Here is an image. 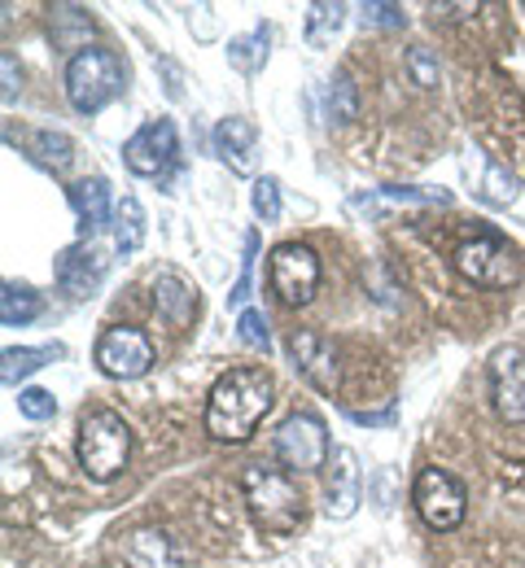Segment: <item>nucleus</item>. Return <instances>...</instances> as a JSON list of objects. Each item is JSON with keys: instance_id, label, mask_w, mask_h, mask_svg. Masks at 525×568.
<instances>
[{"instance_id": "nucleus-1", "label": "nucleus", "mask_w": 525, "mask_h": 568, "mask_svg": "<svg viewBox=\"0 0 525 568\" xmlns=\"http://www.w3.org/2000/svg\"><path fill=\"white\" fill-rule=\"evenodd\" d=\"M272 398H276V385L263 367H228L206 398V433L228 446L250 442L263 416L272 412Z\"/></svg>"}, {"instance_id": "nucleus-2", "label": "nucleus", "mask_w": 525, "mask_h": 568, "mask_svg": "<svg viewBox=\"0 0 525 568\" xmlns=\"http://www.w3.org/2000/svg\"><path fill=\"white\" fill-rule=\"evenodd\" d=\"M241 490H245V503H250V511H254V520H259L263 534L285 538V534H294L302 525V495L285 468L263 464V459L259 464H245Z\"/></svg>"}, {"instance_id": "nucleus-3", "label": "nucleus", "mask_w": 525, "mask_h": 568, "mask_svg": "<svg viewBox=\"0 0 525 568\" xmlns=\"http://www.w3.org/2000/svg\"><path fill=\"white\" fill-rule=\"evenodd\" d=\"M132 459V428L119 412H92L79 425V468L92 481H114Z\"/></svg>"}, {"instance_id": "nucleus-4", "label": "nucleus", "mask_w": 525, "mask_h": 568, "mask_svg": "<svg viewBox=\"0 0 525 568\" xmlns=\"http://www.w3.org/2000/svg\"><path fill=\"white\" fill-rule=\"evenodd\" d=\"M123 92V62L110 49H79L67 62V97L79 114L105 110Z\"/></svg>"}, {"instance_id": "nucleus-5", "label": "nucleus", "mask_w": 525, "mask_h": 568, "mask_svg": "<svg viewBox=\"0 0 525 568\" xmlns=\"http://www.w3.org/2000/svg\"><path fill=\"white\" fill-rule=\"evenodd\" d=\"M451 263H455V272H460L464 281L477 284V288H513V284L522 281V258H517V250H513L504 236H495V232L464 241Z\"/></svg>"}, {"instance_id": "nucleus-6", "label": "nucleus", "mask_w": 525, "mask_h": 568, "mask_svg": "<svg viewBox=\"0 0 525 568\" xmlns=\"http://www.w3.org/2000/svg\"><path fill=\"white\" fill-rule=\"evenodd\" d=\"M412 503H416L421 520H425L434 534H451V529L464 520V511H468V490H464L451 473H443V468H421Z\"/></svg>"}, {"instance_id": "nucleus-7", "label": "nucleus", "mask_w": 525, "mask_h": 568, "mask_svg": "<svg viewBox=\"0 0 525 568\" xmlns=\"http://www.w3.org/2000/svg\"><path fill=\"white\" fill-rule=\"evenodd\" d=\"M272 450H276L281 464H290L299 473H320L329 464V428L311 412H294L285 425L276 428Z\"/></svg>"}, {"instance_id": "nucleus-8", "label": "nucleus", "mask_w": 525, "mask_h": 568, "mask_svg": "<svg viewBox=\"0 0 525 568\" xmlns=\"http://www.w3.org/2000/svg\"><path fill=\"white\" fill-rule=\"evenodd\" d=\"M267 284L285 306H306L320 288V258L306 245H276L267 258Z\"/></svg>"}, {"instance_id": "nucleus-9", "label": "nucleus", "mask_w": 525, "mask_h": 568, "mask_svg": "<svg viewBox=\"0 0 525 568\" xmlns=\"http://www.w3.org/2000/svg\"><path fill=\"white\" fill-rule=\"evenodd\" d=\"M92 355H97V367L105 376L137 381V376H145L153 367V342L141 328H132V324H114V328H105L97 337V351Z\"/></svg>"}, {"instance_id": "nucleus-10", "label": "nucleus", "mask_w": 525, "mask_h": 568, "mask_svg": "<svg viewBox=\"0 0 525 568\" xmlns=\"http://www.w3.org/2000/svg\"><path fill=\"white\" fill-rule=\"evenodd\" d=\"M491 398L508 425H525V355L517 346H499L491 355Z\"/></svg>"}, {"instance_id": "nucleus-11", "label": "nucleus", "mask_w": 525, "mask_h": 568, "mask_svg": "<svg viewBox=\"0 0 525 568\" xmlns=\"http://www.w3.org/2000/svg\"><path fill=\"white\" fill-rule=\"evenodd\" d=\"M290 355H294V367H299L320 394H337V385H342V376H337V351H333V342L324 333L299 328L290 337Z\"/></svg>"}, {"instance_id": "nucleus-12", "label": "nucleus", "mask_w": 525, "mask_h": 568, "mask_svg": "<svg viewBox=\"0 0 525 568\" xmlns=\"http://www.w3.org/2000/svg\"><path fill=\"white\" fill-rule=\"evenodd\" d=\"M123 162L137 171V175H166V166L175 162V128H171V119H153L145 123L132 141L123 144Z\"/></svg>"}, {"instance_id": "nucleus-13", "label": "nucleus", "mask_w": 525, "mask_h": 568, "mask_svg": "<svg viewBox=\"0 0 525 568\" xmlns=\"http://www.w3.org/2000/svg\"><path fill=\"white\" fill-rule=\"evenodd\" d=\"M101 276H105V254H101V250L71 245V250L58 258V281H62L67 293H75V297L92 293V288L101 284Z\"/></svg>"}, {"instance_id": "nucleus-14", "label": "nucleus", "mask_w": 525, "mask_h": 568, "mask_svg": "<svg viewBox=\"0 0 525 568\" xmlns=\"http://www.w3.org/2000/svg\"><path fill=\"white\" fill-rule=\"evenodd\" d=\"M71 206H75V214H79V232H83V236L101 232V227L110 223V184H105L101 175L79 180V184H71Z\"/></svg>"}, {"instance_id": "nucleus-15", "label": "nucleus", "mask_w": 525, "mask_h": 568, "mask_svg": "<svg viewBox=\"0 0 525 568\" xmlns=\"http://www.w3.org/2000/svg\"><path fill=\"white\" fill-rule=\"evenodd\" d=\"M254 141H259V132H254L250 119H224V123L215 128V149H220V158H224L236 175H250Z\"/></svg>"}, {"instance_id": "nucleus-16", "label": "nucleus", "mask_w": 525, "mask_h": 568, "mask_svg": "<svg viewBox=\"0 0 525 568\" xmlns=\"http://www.w3.org/2000/svg\"><path fill=\"white\" fill-rule=\"evenodd\" d=\"M333 486H329V511L333 516H351L360 503V468H355V450L337 446L333 450Z\"/></svg>"}, {"instance_id": "nucleus-17", "label": "nucleus", "mask_w": 525, "mask_h": 568, "mask_svg": "<svg viewBox=\"0 0 525 568\" xmlns=\"http://www.w3.org/2000/svg\"><path fill=\"white\" fill-rule=\"evenodd\" d=\"M58 355H62V346H36V351H4V355H0V381H4V385H18V381H27L31 372H40L44 363H53Z\"/></svg>"}, {"instance_id": "nucleus-18", "label": "nucleus", "mask_w": 525, "mask_h": 568, "mask_svg": "<svg viewBox=\"0 0 525 568\" xmlns=\"http://www.w3.org/2000/svg\"><path fill=\"white\" fill-rule=\"evenodd\" d=\"M153 302H158V311H162L171 324H184V320L193 315V288L180 281V276H158Z\"/></svg>"}, {"instance_id": "nucleus-19", "label": "nucleus", "mask_w": 525, "mask_h": 568, "mask_svg": "<svg viewBox=\"0 0 525 568\" xmlns=\"http://www.w3.org/2000/svg\"><path fill=\"white\" fill-rule=\"evenodd\" d=\"M141 241H145V211H141L137 197H123V202L114 206V245H119L123 254H137Z\"/></svg>"}, {"instance_id": "nucleus-20", "label": "nucleus", "mask_w": 525, "mask_h": 568, "mask_svg": "<svg viewBox=\"0 0 525 568\" xmlns=\"http://www.w3.org/2000/svg\"><path fill=\"white\" fill-rule=\"evenodd\" d=\"M36 315H40V297L31 288H22V284H4L0 288V324L4 328H22Z\"/></svg>"}, {"instance_id": "nucleus-21", "label": "nucleus", "mask_w": 525, "mask_h": 568, "mask_svg": "<svg viewBox=\"0 0 525 568\" xmlns=\"http://www.w3.org/2000/svg\"><path fill=\"white\" fill-rule=\"evenodd\" d=\"M228 62L245 74L259 71V67L267 62V27H259V31L245 36V40H232V44H228Z\"/></svg>"}, {"instance_id": "nucleus-22", "label": "nucleus", "mask_w": 525, "mask_h": 568, "mask_svg": "<svg viewBox=\"0 0 525 568\" xmlns=\"http://www.w3.org/2000/svg\"><path fill=\"white\" fill-rule=\"evenodd\" d=\"M360 114V97H355V79L346 71H337L333 88H329V119L333 123H351Z\"/></svg>"}, {"instance_id": "nucleus-23", "label": "nucleus", "mask_w": 525, "mask_h": 568, "mask_svg": "<svg viewBox=\"0 0 525 568\" xmlns=\"http://www.w3.org/2000/svg\"><path fill=\"white\" fill-rule=\"evenodd\" d=\"M31 144H36V153H40L44 166H67V162L75 158V141L62 136V132H36Z\"/></svg>"}, {"instance_id": "nucleus-24", "label": "nucleus", "mask_w": 525, "mask_h": 568, "mask_svg": "<svg viewBox=\"0 0 525 568\" xmlns=\"http://www.w3.org/2000/svg\"><path fill=\"white\" fill-rule=\"evenodd\" d=\"M407 74H412V83H421V88H438L443 67H438V58H434L425 44H416V49H407Z\"/></svg>"}, {"instance_id": "nucleus-25", "label": "nucleus", "mask_w": 525, "mask_h": 568, "mask_svg": "<svg viewBox=\"0 0 525 568\" xmlns=\"http://www.w3.org/2000/svg\"><path fill=\"white\" fill-rule=\"evenodd\" d=\"M137 556H145L137 568H166V538L153 534V529L132 534V560H137Z\"/></svg>"}, {"instance_id": "nucleus-26", "label": "nucleus", "mask_w": 525, "mask_h": 568, "mask_svg": "<svg viewBox=\"0 0 525 568\" xmlns=\"http://www.w3.org/2000/svg\"><path fill=\"white\" fill-rule=\"evenodd\" d=\"M342 13H346V4H311V13H306V40L320 44L329 27L333 31L342 27Z\"/></svg>"}, {"instance_id": "nucleus-27", "label": "nucleus", "mask_w": 525, "mask_h": 568, "mask_svg": "<svg viewBox=\"0 0 525 568\" xmlns=\"http://www.w3.org/2000/svg\"><path fill=\"white\" fill-rule=\"evenodd\" d=\"M254 211H259L263 223H276V219H281V184H276L272 175L254 180Z\"/></svg>"}, {"instance_id": "nucleus-28", "label": "nucleus", "mask_w": 525, "mask_h": 568, "mask_svg": "<svg viewBox=\"0 0 525 568\" xmlns=\"http://www.w3.org/2000/svg\"><path fill=\"white\" fill-rule=\"evenodd\" d=\"M18 412H22L27 420H49V416L58 412V403H53L49 389H18Z\"/></svg>"}, {"instance_id": "nucleus-29", "label": "nucleus", "mask_w": 525, "mask_h": 568, "mask_svg": "<svg viewBox=\"0 0 525 568\" xmlns=\"http://www.w3.org/2000/svg\"><path fill=\"white\" fill-rule=\"evenodd\" d=\"M236 328H241V342H245V346L267 351V320H263V311H241Z\"/></svg>"}, {"instance_id": "nucleus-30", "label": "nucleus", "mask_w": 525, "mask_h": 568, "mask_svg": "<svg viewBox=\"0 0 525 568\" xmlns=\"http://www.w3.org/2000/svg\"><path fill=\"white\" fill-rule=\"evenodd\" d=\"M486 184H491V189H486V202H495V206H508V202L517 197V184H513L499 166H491V171H486Z\"/></svg>"}, {"instance_id": "nucleus-31", "label": "nucleus", "mask_w": 525, "mask_h": 568, "mask_svg": "<svg viewBox=\"0 0 525 568\" xmlns=\"http://www.w3.org/2000/svg\"><path fill=\"white\" fill-rule=\"evenodd\" d=\"M364 22H376V27H403L407 13H403V4H364Z\"/></svg>"}, {"instance_id": "nucleus-32", "label": "nucleus", "mask_w": 525, "mask_h": 568, "mask_svg": "<svg viewBox=\"0 0 525 568\" xmlns=\"http://www.w3.org/2000/svg\"><path fill=\"white\" fill-rule=\"evenodd\" d=\"M254 250H259V236H250V241H245V267H241V281H236V288L228 293L232 302H245V297H250V267H254L250 258H254Z\"/></svg>"}, {"instance_id": "nucleus-33", "label": "nucleus", "mask_w": 525, "mask_h": 568, "mask_svg": "<svg viewBox=\"0 0 525 568\" xmlns=\"http://www.w3.org/2000/svg\"><path fill=\"white\" fill-rule=\"evenodd\" d=\"M0 71H4V88H0V97H4V105H13V97H18V62H13V53H4V58H0Z\"/></svg>"}]
</instances>
